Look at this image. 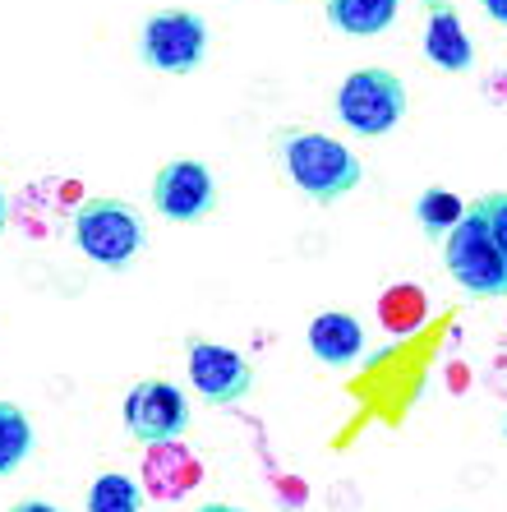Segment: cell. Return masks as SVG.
<instances>
[{
	"label": "cell",
	"mask_w": 507,
	"mask_h": 512,
	"mask_svg": "<svg viewBox=\"0 0 507 512\" xmlns=\"http://www.w3.org/2000/svg\"><path fill=\"white\" fill-rule=\"evenodd\" d=\"M272 157L286 171L295 190L314 203H337L365 180V162L323 130H277L272 134Z\"/></svg>",
	"instance_id": "cell-1"
},
{
	"label": "cell",
	"mask_w": 507,
	"mask_h": 512,
	"mask_svg": "<svg viewBox=\"0 0 507 512\" xmlns=\"http://www.w3.org/2000/svg\"><path fill=\"white\" fill-rule=\"evenodd\" d=\"M70 236L83 259H93L97 268H107V273H125L143 254V245H148V222H143L125 199L97 194V199H83L79 208H74Z\"/></svg>",
	"instance_id": "cell-2"
},
{
	"label": "cell",
	"mask_w": 507,
	"mask_h": 512,
	"mask_svg": "<svg viewBox=\"0 0 507 512\" xmlns=\"http://www.w3.org/2000/svg\"><path fill=\"white\" fill-rule=\"evenodd\" d=\"M443 263H448L452 282L466 291L471 300H503L507 296V259L498 254L489 222L480 217V208H466L457 227L443 236Z\"/></svg>",
	"instance_id": "cell-3"
},
{
	"label": "cell",
	"mask_w": 507,
	"mask_h": 512,
	"mask_svg": "<svg viewBox=\"0 0 507 512\" xmlns=\"http://www.w3.org/2000/svg\"><path fill=\"white\" fill-rule=\"evenodd\" d=\"M406 84L401 74L383 70V65H365V70H351L337 88V116L351 134L360 139H378V134H392L406 120Z\"/></svg>",
	"instance_id": "cell-4"
},
{
	"label": "cell",
	"mask_w": 507,
	"mask_h": 512,
	"mask_svg": "<svg viewBox=\"0 0 507 512\" xmlns=\"http://www.w3.org/2000/svg\"><path fill=\"white\" fill-rule=\"evenodd\" d=\"M148 199H153V213H162L166 222L176 227H203L213 222L217 208H222V190H217V176L194 157H171L162 162L148 185Z\"/></svg>",
	"instance_id": "cell-5"
},
{
	"label": "cell",
	"mask_w": 507,
	"mask_h": 512,
	"mask_svg": "<svg viewBox=\"0 0 507 512\" xmlns=\"http://www.w3.org/2000/svg\"><path fill=\"white\" fill-rule=\"evenodd\" d=\"M139 56L157 74H194L208 60V24L194 10H157L139 28Z\"/></svg>",
	"instance_id": "cell-6"
},
{
	"label": "cell",
	"mask_w": 507,
	"mask_h": 512,
	"mask_svg": "<svg viewBox=\"0 0 507 512\" xmlns=\"http://www.w3.org/2000/svg\"><path fill=\"white\" fill-rule=\"evenodd\" d=\"M185 370H189V383L203 402L213 406H236L254 393V365H249L240 351L222 342H208V337H185Z\"/></svg>",
	"instance_id": "cell-7"
},
{
	"label": "cell",
	"mask_w": 507,
	"mask_h": 512,
	"mask_svg": "<svg viewBox=\"0 0 507 512\" xmlns=\"http://www.w3.org/2000/svg\"><path fill=\"white\" fill-rule=\"evenodd\" d=\"M120 420L130 429V439L157 448V443H176L189 429V402L176 383L139 379L120 402Z\"/></svg>",
	"instance_id": "cell-8"
},
{
	"label": "cell",
	"mask_w": 507,
	"mask_h": 512,
	"mask_svg": "<svg viewBox=\"0 0 507 512\" xmlns=\"http://www.w3.org/2000/svg\"><path fill=\"white\" fill-rule=\"evenodd\" d=\"M420 14H425V33H420V47L425 60L443 74H471L475 70V42L461 24V14L452 0H420Z\"/></svg>",
	"instance_id": "cell-9"
},
{
	"label": "cell",
	"mask_w": 507,
	"mask_h": 512,
	"mask_svg": "<svg viewBox=\"0 0 507 512\" xmlns=\"http://www.w3.org/2000/svg\"><path fill=\"white\" fill-rule=\"evenodd\" d=\"M309 356L323 360V365H355V360L365 356V328L360 319L346 310H323L309 319Z\"/></svg>",
	"instance_id": "cell-10"
},
{
	"label": "cell",
	"mask_w": 507,
	"mask_h": 512,
	"mask_svg": "<svg viewBox=\"0 0 507 512\" xmlns=\"http://www.w3.org/2000/svg\"><path fill=\"white\" fill-rule=\"evenodd\" d=\"M401 0H323L328 24L346 37H378L397 24Z\"/></svg>",
	"instance_id": "cell-11"
},
{
	"label": "cell",
	"mask_w": 507,
	"mask_h": 512,
	"mask_svg": "<svg viewBox=\"0 0 507 512\" xmlns=\"http://www.w3.org/2000/svg\"><path fill=\"white\" fill-rule=\"evenodd\" d=\"M33 448H37V434L28 411L19 402H0V480L14 476L33 457Z\"/></svg>",
	"instance_id": "cell-12"
},
{
	"label": "cell",
	"mask_w": 507,
	"mask_h": 512,
	"mask_svg": "<svg viewBox=\"0 0 507 512\" xmlns=\"http://www.w3.org/2000/svg\"><path fill=\"white\" fill-rule=\"evenodd\" d=\"M461 217H466V199L443 190V185H434V190H425L415 199V222H420V231H425L429 240H443Z\"/></svg>",
	"instance_id": "cell-13"
},
{
	"label": "cell",
	"mask_w": 507,
	"mask_h": 512,
	"mask_svg": "<svg viewBox=\"0 0 507 512\" xmlns=\"http://www.w3.org/2000/svg\"><path fill=\"white\" fill-rule=\"evenodd\" d=\"M143 508V489L125 471H102L88 485V512H139Z\"/></svg>",
	"instance_id": "cell-14"
},
{
	"label": "cell",
	"mask_w": 507,
	"mask_h": 512,
	"mask_svg": "<svg viewBox=\"0 0 507 512\" xmlns=\"http://www.w3.org/2000/svg\"><path fill=\"white\" fill-rule=\"evenodd\" d=\"M425 310H429V300L415 282L388 286L383 300H378V314H383V323H388V333H411L415 323L425 319Z\"/></svg>",
	"instance_id": "cell-15"
},
{
	"label": "cell",
	"mask_w": 507,
	"mask_h": 512,
	"mask_svg": "<svg viewBox=\"0 0 507 512\" xmlns=\"http://www.w3.org/2000/svg\"><path fill=\"white\" fill-rule=\"evenodd\" d=\"M475 208H480V217L489 222V236H494L498 254L507 259V190H494V194H484V199H475Z\"/></svg>",
	"instance_id": "cell-16"
},
{
	"label": "cell",
	"mask_w": 507,
	"mask_h": 512,
	"mask_svg": "<svg viewBox=\"0 0 507 512\" xmlns=\"http://www.w3.org/2000/svg\"><path fill=\"white\" fill-rule=\"evenodd\" d=\"M10 512H60V508L47 499H19V503H10Z\"/></svg>",
	"instance_id": "cell-17"
},
{
	"label": "cell",
	"mask_w": 507,
	"mask_h": 512,
	"mask_svg": "<svg viewBox=\"0 0 507 512\" xmlns=\"http://www.w3.org/2000/svg\"><path fill=\"white\" fill-rule=\"evenodd\" d=\"M480 5H484V14H489L494 24L507 28V0H480Z\"/></svg>",
	"instance_id": "cell-18"
},
{
	"label": "cell",
	"mask_w": 507,
	"mask_h": 512,
	"mask_svg": "<svg viewBox=\"0 0 507 512\" xmlns=\"http://www.w3.org/2000/svg\"><path fill=\"white\" fill-rule=\"evenodd\" d=\"M5 227H10V199H5V190H0V236H5Z\"/></svg>",
	"instance_id": "cell-19"
},
{
	"label": "cell",
	"mask_w": 507,
	"mask_h": 512,
	"mask_svg": "<svg viewBox=\"0 0 507 512\" xmlns=\"http://www.w3.org/2000/svg\"><path fill=\"white\" fill-rule=\"evenodd\" d=\"M194 512H245V508H236V503H203V508H194Z\"/></svg>",
	"instance_id": "cell-20"
},
{
	"label": "cell",
	"mask_w": 507,
	"mask_h": 512,
	"mask_svg": "<svg viewBox=\"0 0 507 512\" xmlns=\"http://www.w3.org/2000/svg\"><path fill=\"white\" fill-rule=\"evenodd\" d=\"M503 439H507V416H503Z\"/></svg>",
	"instance_id": "cell-21"
}]
</instances>
